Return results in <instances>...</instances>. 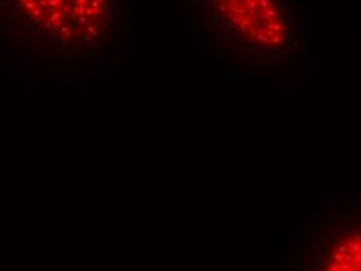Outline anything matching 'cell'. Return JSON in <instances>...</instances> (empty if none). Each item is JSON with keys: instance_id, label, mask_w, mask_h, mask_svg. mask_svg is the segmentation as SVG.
<instances>
[{"instance_id": "obj_1", "label": "cell", "mask_w": 361, "mask_h": 271, "mask_svg": "<svg viewBox=\"0 0 361 271\" xmlns=\"http://www.w3.org/2000/svg\"><path fill=\"white\" fill-rule=\"evenodd\" d=\"M207 50L231 70L274 76L302 53L294 0H195Z\"/></svg>"}, {"instance_id": "obj_2", "label": "cell", "mask_w": 361, "mask_h": 271, "mask_svg": "<svg viewBox=\"0 0 361 271\" xmlns=\"http://www.w3.org/2000/svg\"><path fill=\"white\" fill-rule=\"evenodd\" d=\"M33 27L67 44H89L117 25L112 0H17Z\"/></svg>"}, {"instance_id": "obj_3", "label": "cell", "mask_w": 361, "mask_h": 271, "mask_svg": "<svg viewBox=\"0 0 361 271\" xmlns=\"http://www.w3.org/2000/svg\"><path fill=\"white\" fill-rule=\"evenodd\" d=\"M308 248L294 256L296 271H360V209L339 215L330 209L318 231L305 229Z\"/></svg>"}]
</instances>
